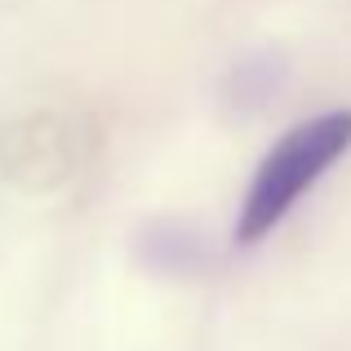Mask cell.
Segmentation results:
<instances>
[{
  "mask_svg": "<svg viewBox=\"0 0 351 351\" xmlns=\"http://www.w3.org/2000/svg\"><path fill=\"white\" fill-rule=\"evenodd\" d=\"M351 152V112H320L271 143L258 160L236 214V240L258 245L289 218V209Z\"/></svg>",
  "mask_w": 351,
  "mask_h": 351,
  "instance_id": "cell-1",
  "label": "cell"
}]
</instances>
